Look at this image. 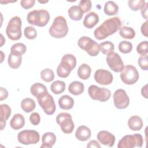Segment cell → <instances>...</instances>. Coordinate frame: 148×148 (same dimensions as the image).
<instances>
[{
	"label": "cell",
	"mask_w": 148,
	"mask_h": 148,
	"mask_svg": "<svg viewBox=\"0 0 148 148\" xmlns=\"http://www.w3.org/2000/svg\"><path fill=\"white\" fill-rule=\"evenodd\" d=\"M121 26V21L119 17H114L106 20L97 28L94 32V37L98 40H102L116 32Z\"/></svg>",
	"instance_id": "1"
},
{
	"label": "cell",
	"mask_w": 148,
	"mask_h": 148,
	"mask_svg": "<svg viewBox=\"0 0 148 148\" xmlns=\"http://www.w3.org/2000/svg\"><path fill=\"white\" fill-rule=\"evenodd\" d=\"M76 65V57L71 54H65L62 56L61 62L57 68V74L60 77H67Z\"/></svg>",
	"instance_id": "2"
},
{
	"label": "cell",
	"mask_w": 148,
	"mask_h": 148,
	"mask_svg": "<svg viewBox=\"0 0 148 148\" xmlns=\"http://www.w3.org/2000/svg\"><path fill=\"white\" fill-rule=\"evenodd\" d=\"M68 27L65 17L62 16H57L50 26L49 34L54 38H62L65 37L68 32Z\"/></svg>",
	"instance_id": "3"
},
{
	"label": "cell",
	"mask_w": 148,
	"mask_h": 148,
	"mask_svg": "<svg viewBox=\"0 0 148 148\" xmlns=\"http://www.w3.org/2000/svg\"><path fill=\"white\" fill-rule=\"evenodd\" d=\"M50 20V14L46 10H34L27 16L28 23L31 25L42 27L46 25Z\"/></svg>",
	"instance_id": "4"
},
{
	"label": "cell",
	"mask_w": 148,
	"mask_h": 148,
	"mask_svg": "<svg viewBox=\"0 0 148 148\" xmlns=\"http://www.w3.org/2000/svg\"><path fill=\"white\" fill-rule=\"evenodd\" d=\"M6 33L8 37L12 40H17L21 38L22 32L20 17L14 16L10 18L6 28Z\"/></svg>",
	"instance_id": "5"
},
{
	"label": "cell",
	"mask_w": 148,
	"mask_h": 148,
	"mask_svg": "<svg viewBox=\"0 0 148 148\" xmlns=\"http://www.w3.org/2000/svg\"><path fill=\"white\" fill-rule=\"evenodd\" d=\"M143 143V138L139 134L127 135L124 136L119 142L118 148L141 147Z\"/></svg>",
	"instance_id": "6"
},
{
	"label": "cell",
	"mask_w": 148,
	"mask_h": 148,
	"mask_svg": "<svg viewBox=\"0 0 148 148\" xmlns=\"http://www.w3.org/2000/svg\"><path fill=\"white\" fill-rule=\"evenodd\" d=\"M77 45L80 49L92 57L97 56L100 51L98 43L88 36H82L79 39Z\"/></svg>",
	"instance_id": "7"
},
{
	"label": "cell",
	"mask_w": 148,
	"mask_h": 148,
	"mask_svg": "<svg viewBox=\"0 0 148 148\" xmlns=\"http://www.w3.org/2000/svg\"><path fill=\"white\" fill-rule=\"evenodd\" d=\"M120 76L122 82L128 85L135 84L139 77L138 70L131 65H125L121 71Z\"/></svg>",
	"instance_id": "8"
},
{
	"label": "cell",
	"mask_w": 148,
	"mask_h": 148,
	"mask_svg": "<svg viewBox=\"0 0 148 148\" xmlns=\"http://www.w3.org/2000/svg\"><path fill=\"white\" fill-rule=\"evenodd\" d=\"M88 93L91 99L103 102L107 101L111 97V92L109 89L101 88L96 85H91L88 87Z\"/></svg>",
	"instance_id": "9"
},
{
	"label": "cell",
	"mask_w": 148,
	"mask_h": 148,
	"mask_svg": "<svg viewBox=\"0 0 148 148\" xmlns=\"http://www.w3.org/2000/svg\"><path fill=\"white\" fill-rule=\"evenodd\" d=\"M56 121L64 133L71 134L73 132L75 125L69 113L66 112L59 113L56 117Z\"/></svg>",
	"instance_id": "10"
},
{
	"label": "cell",
	"mask_w": 148,
	"mask_h": 148,
	"mask_svg": "<svg viewBox=\"0 0 148 148\" xmlns=\"http://www.w3.org/2000/svg\"><path fill=\"white\" fill-rule=\"evenodd\" d=\"M17 139L18 142L23 145H28L36 144L39 141L40 135L39 132L35 130H25L20 131L18 134Z\"/></svg>",
	"instance_id": "11"
},
{
	"label": "cell",
	"mask_w": 148,
	"mask_h": 148,
	"mask_svg": "<svg viewBox=\"0 0 148 148\" xmlns=\"http://www.w3.org/2000/svg\"><path fill=\"white\" fill-rule=\"evenodd\" d=\"M37 99L39 105L46 114L52 115L54 113L56 106L52 95L47 93L46 95Z\"/></svg>",
	"instance_id": "12"
},
{
	"label": "cell",
	"mask_w": 148,
	"mask_h": 148,
	"mask_svg": "<svg viewBox=\"0 0 148 148\" xmlns=\"http://www.w3.org/2000/svg\"><path fill=\"white\" fill-rule=\"evenodd\" d=\"M113 102L115 107L119 109L127 108L130 104V98L125 90L117 89L113 94Z\"/></svg>",
	"instance_id": "13"
},
{
	"label": "cell",
	"mask_w": 148,
	"mask_h": 148,
	"mask_svg": "<svg viewBox=\"0 0 148 148\" xmlns=\"http://www.w3.org/2000/svg\"><path fill=\"white\" fill-rule=\"evenodd\" d=\"M106 62L109 67L115 72H121L124 67L121 57L115 52H111L107 55Z\"/></svg>",
	"instance_id": "14"
},
{
	"label": "cell",
	"mask_w": 148,
	"mask_h": 148,
	"mask_svg": "<svg viewBox=\"0 0 148 148\" xmlns=\"http://www.w3.org/2000/svg\"><path fill=\"white\" fill-rule=\"evenodd\" d=\"M95 82L101 85H109L113 82V77L112 73L105 69H99L95 71L94 76Z\"/></svg>",
	"instance_id": "15"
},
{
	"label": "cell",
	"mask_w": 148,
	"mask_h": 148,
	"mask_svg": "<svg viewBox=\"0 0 148 148\" xmlns=\"http://www.w3.org/2000/svg\"><path fill=\"white\" fill-rule=\"evenodd\" d=\"M98 141L103 145L108 147H113L115 142V136L107 131H101L97 135Z\"/></svg>",
	"instance_id": "16"
},
{
	"label": "cell",
	"mask_w": 148,
	"mask_h": 148,
	"mask_svg": "<svg viewBox=\"0 0 148 148\" xmlns=\"http://www.w3.org/2000/svg\"><path fill=\"white\" fill-rule=\"evenodd\" d=\"M30 91L31 94L37 99L43 97L49 93L46 87L40 83L33 84L30 88Z\"/></svg>",
	"instance_id": "17"
},
{
	"label": "cell",
	"mask_w": 148,
	"mask_h": 148,
	"mask_svg": "<svg viewBox=\"0 0 148 148\" xmlns=\"http://www.w3.org/2000/svg\"><path fill=\"white\" fill-rule=\"evenodd\" d=\"M11 109L7 104L0 105V125L1 130H3L6 126V121L11 114Z\"/></svg>",
	"instance_id": "18"
},
{
	"label": "cell",
	"mask_w": 148,
	"mask_h": 148,
	"mask_svg": "<svg viewBox=\"0 0 148 148\" xmlns=\"http://www.w3.org/2000/svg\"><path fill=\"white\" fill-rule=\"evenodd\" d=\"M91 132L90 129L86 125L79 126L76 132L75 136L79 140L84 142L89 139L91 137Z\"/></svg>",
	"instance_id": "19"
},
{
	"label": "cell",
	"mask_w": 148,
	"mask_h": 148,
	"mask_svg": "<svg viewBox=\"0 0 148 148\" xmlns=\"http://www.w3.org/2000/svg\"><path fill=\"white\" fill-rule=\"evenodd\" d=\"M56 142V136L53 132L45 133L42 137L41 148H51Z\"/></svg>",
	"instance_id": "20"
},
{
	"label": "cell",
	"mask_w": 148,
	"mask_h": 148,
	"mask_svg": "<svg viewBox=\"0 0 148 148\" xmlns=\"http://www.w3.org/2000/svg\"><path fill=\"white\" fill-rule=\"evenodd\" d=\"M98 21V15L96 13L91 12L86 15L83 20V25L85 27L88 29H91L96 25Z\"/></svg>",
	"instance_id": "21"
},
{
	"label": "cell",
	"mask_w": 148,
	"mask_h": 148,
	"mask_svg": "<svg viewBox=\"0 0 148 148\" xmlns=\"http://www.w3.org/2000/svg\"><path fill=\"white\" fill-rule=\"evenodd\" d=\"M25 125L24 117L20 113L15 114L10 121V127L15 130L23 128Z\"/></svg>",
	"instance_id": "22"
},
{
	"label": "cell",
	"mask_w": 148,
	"mask_h": 148,
	"mask_svg": "<svg viewBox=\"0 0 148 148\" xmlns=\"http://www.w3.org/2000/svg\"><path fill=\"white\" fill-rule=\"evenodd\" d=\"M60 108L64 110H69L73 107L74 100L68 95H64L58 99Z\"/></svg>",
	"instance_id": "23"
},
{
	"label": "cell",
	"mask_w": 148,
	"mask_h": 148,
	"mask_svg": "<svg viewBox=\"0 0 148 148\" xmlns=\"http://www.w3.org/2000/svg\"><path fill=\"white\" fill-rule=\"evenodd\" d=\"M143 121L138 116H131L128 120V125L132 131H139L143 127Z\"/></svg>",
	"instance_id": "24"
},
{
	"label": "cell",
	"mask_w": 148,
	"mask_h": 148,
	"mask_svg": "<svg viewBox=\"0 0 148 148\" xmlns=\"http://www.w3.org/2000/svg\"><path fill=\"white\" fill-rule=\"evenodd\" d=\"M84 90V86L83 83L79 81H73L71 82L68 87L69 92L74 95H79L82 94Z\"/></svg>",
	"instance_id": "25"
},
{
	"label": "cell",
	"mask_w": 148,
	"mask_h": 148,
	"mask_svg": "<svg viewBox=\"0 0 148 148\" xmlns=\"http://www.w3.org/2000/svg\"><path fill=\"white\" fill-rule=\"evenodd\" d=\"M69 17L74 21L80 20L83 16V12L79 6L73 5L68 10Z\"/></svg>",
	"instance_id": "26"
},
{
	"label": "cell",
	"mask_w": 148,
	"mask_h": 148,
	"mask_svg": "<svg viewBox=\"0 0 148 148\" xmlns=\"http://www.w3.org/2000/svg\"><path fill=\"white\" fill-rule=\"evenodd\" d=\"M22 62V56L10 53L8 56V62L9 66L12 69H17Z\"/></svg>",
	"instance_id": "27"
},
{
	"label": "cell",
	"mask_w": 148,
	"mask_h": 148,
	"mask_svg": "<svg viewBox=\"0 0 148 148\" xmlns=\"http://www.w3.org/2000/svg\"><path fill=\"white\" fill-rule=\"evenodd\" d=\"M36 106L35 101L30 98L23 99L21 102V108L25 113H30L33 111Z\"/></svg>",
	"instance_id": "28"
},
{
	"label": "cell",
	"mask_w": 148,
	"mask_h": 148,
	"mask_svg": "<svg viewBox=\"0 0 148 148\" xmlns=\"http://www.w3.org/2000/svg\"><path fill=\"white\" fill-rule=\"evenodd\" d=\"M77 72L78 76L80 79L83 80H87L90 76L91 69L90 66L87 64H82L79 67Z\"/></svg>",
	"instance_id": "29"
},
{
	"label": "cell",
	"mask_w": 148,
	"mask_h": 148,
	"mask_svg": "<svg viewBox=\"0 0 148 148\" xmlns=\"http://www.w3.org/2000/svg\"><path fill=\"white\" fill-rule=\"evenodd\" d=\"M103 10L106 15L113 16L118 12L119 6L113 1H109L105 3Z\"/></svg>",
	"instance_id": "30"
},
{
	"label": "cell",
	"mask_w": 148,
	"mask_h": 148,
	"mask_svg": "<svg viewBox=\"0 0 148 148\" xmlns=\"http://www.w3.org/2000/svg\"><path fill=\"white\" fill-rule=\"evenodd\" d=\"M119 35L124 39H132L135 36V32L134 29L127 26H123L120 28Z\"/></svg>",
	"instance_id": "31"
},
{
	"label": "cell",
	"mask_w": 148,
	"mask_h": 148,
	"mask_svg": "<svg viewBox=\"0 0 148 148\" xmlns=\"http://www.w3.org/2000/svg\"><path fill=\"white\" fill-rule=\"evenodd\" d=\"M65 83L63 81L56 80L53 82L50 86V90L55 94L62 93L65 90Z\"/></svg>",
	"instance_id": "32"
},
{
	"label": "cell",
	"mask_w": 148,
	"mask_h": 148,
	"mask_svg": "<svg viewBox=\"0 0 148 148\" xmlns=\"http://www.w3.org/2000/svg\"><path fill=\"white\" fill-rule=\"evenodd\" d=\"M99 51L105 55H108L110 53L113 52L114 50V44L110 41L103 42L99 45Z\"/></svg>",
	"instance_id": "33"
},
{
	"label": "cell",
	"mask_w": 148,
	"mask_h": 148,
	"mask_svg": "<svg viewBox=\"0 0 148 148\" xmlns=\"http://www.w3.org/2000/svg\"><path fill=\"white\" fill-rule=\"evenodd\" d=\"M40 77L46 82H50L54 79V72L49 68L44 69L40 72Z\"/></svg>",
	"instance_id": "34"
},
{
	"label": "cell",
	"mask_w": 148,
	"mask_h": 148,
	"mask_svg": "<svg viewBox=\"0 0 148 148\" xmlns=\"http://www.w3.org/2000/svg\"><path fill=\"white\" fill-rule=\"evenodd\" d=\"M27 50L26 46L23 43H17L12 45L10 48V53L23 55L24 54Z\"/></svg>",
	"instance_id": "35"
},
{
	"label": "cell",
	"mask_w": 148,
	"mask_h": 148,
	"mask_svg": "<svg viewBox=\"0 0 148 148\" xmlns=\"http://www.w3.org/2000/svg\"><path fill=\"white\" fill-rule=\"evenodd\" d=\"M119 50L124 54H128L132 51V44L128 41L123 40L120 42L118 46Z\"/></svg>",
	"instance_id": "36"
},
{
	"label": "cell",
	"mask_w": 148,
	"mask_h": 148,
	"mask_svg": "<svg viewBox=\"0 0 148 148\" xmlns=\"http://www.w3.org/2000/svg\"><path fill=\"white\" fill-rule=\"evenodd\" d=\"M145 3L144 0H130L128 2V6L133 11L140 10Z\"/></svg>",
	"instance_id": "37"
},
{
	"label": "cell",
	"mask_w": 148,
	"mask_h": 148,
	"mask_svg": "<svg viewBox=\"0 0 148 148\" xmlns=\"http://www.w3.org/2000/svg\"><path fill=\"white\" fill-rule=\"evenodd\" d=\"M24 34L26 38L28 39H34L37 36V32L35 28L31 26L27 27L24 31Z\"/></svg>",
	"instance_id": "38"
},
{
	"label": "cell",
	"mask_w": 148,
	"mask_h": 148,
	"mask_svg": "<svg viewBox=\"0 0 148 148\" xmlns=\"http://www.w3.org/2000/svg\"><path fill=\"white\" fill-rule=\"evenodd\" d=\"M147 41L144 40L140 42L136 47V51L141 56L147 54Z\"/></svg>",
	"instance_id": "39"
},
{
	"label": "cell",
	"mask_w": 148,
	"mask_h": 148,
	"mask_svg": "<svg viewBox=\"0 0 148 148\" xmlns=\"http://www.w3.org/2000/svg\"><path fill=\"white\" fill-rule=\"evenodd\" d=\"M79 6L82 10L83 13L89 12L92 7L91 1L90 0H81L79 2Z\"/></svg>",
	"instance_id": "40"
},
{
	"label": "cell",
	"mask_w": 148,
	"mask_h": 148,
	"mask_svg": "<svg viewBox=\"0 0 148 148\" xmlns=\"http://www.w3.org/2000/svg\"><path fill=\"white\" fill-rule=\"evenodd\" d=\"M138 63L140 68L144 71H147L148 69V59L147 54L141 56L138 60Z\"/></svg>",
	"instance_id": "41"
},
{
	"label": "cell",
	"mask_w": 148,
	"mask_h": 148,
	"mask_svg": "<svg viewBox=\"0 0 148 148\" xmlns=\"http://www.w3.org/2000/svg\"><path fill=\"white\" fill-rule=\"evenodd\" d=\"M29 121L34 125H37L40 123V117L38 113L34 112L31 114L29 116Z\"/></svg>",
	"instance_id": "42"
},
{
	"label": "cell",
	"mask_w": 148,
	"mask_h": 148,
	"mask_svg": "<svg viewBox=\"0 0 148 148\" xmlns=\"http://www.w3.org/2000/svg\"><path fill=\"white\" fill-rule=\"evenodd\" d=\"M35 3L34 0H21L20 2L21 6L24 9H28L32 8Z\"/></svg>",
	"instance_id": "43"
},
{
	"label": "cell",
	"mask_w": 148,
	"mask_h": 148,
	"mask_svg": "<svg viewBox=\"0 0 148 148\" xmlns=\"http://www.w3.org/2000/svg\"><path fill=\"white\" fill-rule=\"evenodd\" d=\"M147 23L148 21L146 20L141 26L140 28V31L142 32V34L144 35L145 37H147V33H148V30H147Z\"/></svg>",
	"instance_id": "44"
},
{
	"label": "cell",
	"mask_w": 148,
	"mask_h": 148,
	"mask_svg": "<svg viewBox=\"0 0 148 148\" xmlns=\"http://www.w3.org/2000/svg\"><path fill=\"white\" fill-rule=\"evenodd\" d=\"M8 96V92L6 89L1 87L0 88V100L3 101Z\"/></svg>",
	"instance_id": "45"
},
{
	"label": "cell",
	"mask_w": 148,
	"mask_h": 148,
	"mask_svg": "<svg viewBox=\"0 0 148 148\" xmlns=\"http://www.w3.org/2000/svg\"><path fill=\"white\" fill-rule=\"evenodd\" d=\"M140 12L143 18L147 19V3H146L143 8L140 9Z\"/></svg>",
	"instance_id": "46"
},
{
	"label": "cell",
	"mask_w": 148,
	"mask_h": 148,
	"mask_svg": "<svg viewBox=\"0 0 148 148\" xmlns=\"http://www.w3.org/2000/svg\"><path fill=\"white\" fill-rule=\"evenodd\" d=\"M87 147H101V145L97 140H91L87 145Z\"/></svg>",
	"instance_id": "47"
},
{
	"label": "cell",
	"mask_w": 148,
	"mask_h": 148,
	"mask_svg": "<svg viewBox=\"0 0 148 148\" xmlns=\"http://www.w3.org/2000/svg\"><path fill=\"white\" fill-rule=\"evenodd\" d=\"M141 94L143 97L147 98V84L145 85L141 89Z\"/></svg>",
	"instance_id": "48"
},
{
	"label": "cell",
	"mask_w": 148,
	"mask_h": 148,
	"mask_svg": "<svg viewBox=\"0 0 148 148\" xmlns=\"http://www.w3.org/2000/svg\"><path fill=\"white\" fill-rule=\"evenodd\" d=\"M1 47H2V45H3V43L5 42V39H4L3 38V36H2V34H1Z\"/></svg>",
	"instance_id": "49"
},
{
	"label": "cell",
	"mask_w": 148,
	"mask_h": 148,
	"mask_svg": "<svg viewBox=\"0 0 148 148\" xmlns=\"http://www.w3.org/2000/svg\"><path fill=\"white\" fill-rule=\"evenodd\" d=\"M39 2H40L41 3H45L48 2V1H39Z\"/></svg>",
	"instance_id": "50"
}]
</instances>
